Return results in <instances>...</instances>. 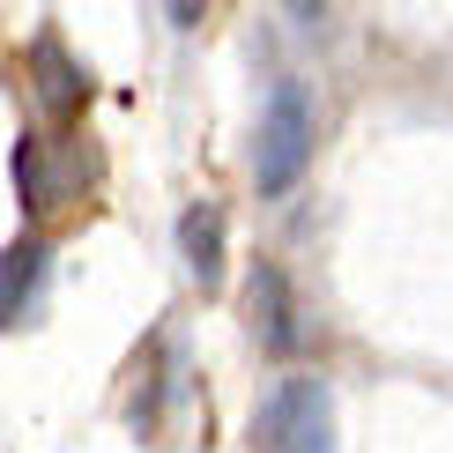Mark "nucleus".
Wrapping results in <instances>:
<instances>
[{"label": "nucleus", "mask_w": 453, "mask_h": 453, "mask_svg": "<svg viewBox=\"0 0 453 453\" xmlns=\"http://www.w3.org/2000/svg\"><path fill=\"white\" fill-rule=\"evenodd\" d=\"M23 74H30V97H37V111H45L52 127H67L74 111L89 104V67L60 45V30H37V37H30Z\"/></svg>", "instance_id": "20e7f679"}, {"label": "nucleus", "mask_w": 453, "mask_h": 453, "mask_svg": "<svg viewBox=\"0 0 453 453\" xmlns=\"http://www.w3.org/2000/svg\"><path fill=\"white\" fill-rule=\"evenodd\" d=\"M245 312H253V334H260L268 357H297L305 327H297V305H290V275H282L275 260H253V275H245Z\"/></svg>", "instance_id": "39448f33"}, {"label": "nucleus", "mask_w": 453, "mask_h": 453, "mask_svg": "<svg viewBox=\"0 0 453 453\" xmlns=\"http://www.w3.org/2000/svg\"><path fill=\"white\" fill-rule=\"evenodd\" d=\"M45 238H15L8 245V268H0V319H8V327H23V319L37 312V290H45Z\"/></svg>", "instance_id": "0eeeda50"}, {"label": "nucleus", "mask_w": 453, "mask_h": 453, "mask_svg": "<svg viewBox=\"0 0 453 453\" xmlns=\"http://www.w3.org/2000/svg\"><path fill=\"white\" fill-rule=\"evenodd\" d=\"M312 164V89L297 74L268 82V104H260V142H253V186L260 201H282Z\"/></svg>", "instance_id": "f257e3e1"}, {"label": "nucleus", "mask_w": 453, "mask_h": 453, "mask_svg": "<svg viewBox=\"0 0 453 453\" xmlns=\"http://www.w3.org/2000/svg\"><path fill=\"white\" fill-rule=\"evenodd\" d=\"M253 453H334V394L319 372H290L253 402Z\"/></svg>", "instance_id": "f03ea898"}, {"label": "nucleus", "mask_w": 453, "mask_h": 453, "mask_svg": "<svg viewBox=\"0 0 453 453\" xmlns=\"http://www.w3.org/2000/svg\"><path fill=\"white\" fill-rule=\"evenodd\" d=\"M8 172H15V209L52 216V209H67L74 186H82V157L67 149V134H15Z\"/></svg>", "instance_id": "7ed1b4c3"}, {"label": "nucleus", "mask_w": 453, "mask_h": 453, "mask_svg": "<svg viewBox=\"0 0 453 453\" xmlns=\"http://www.w3.org/2000/svg\"><path fill=\"white\" fill-rule=\"evenodd\" d=\"M223 231H231V223H223L216 201H194V209L179 216V260H186V275H194L201 290L223 282Z\"/></svg>", "instance_id": "423d86ee"}]
</instances>
